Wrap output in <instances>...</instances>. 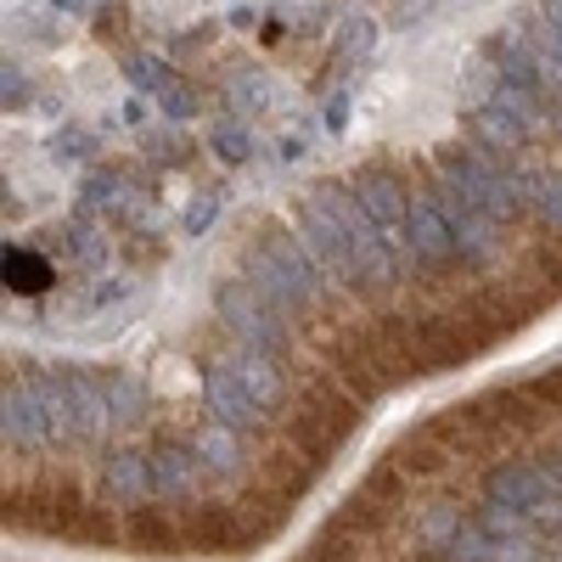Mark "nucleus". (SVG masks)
<instances>
[{
  "instance_id": "obj_1",
  "label": "nucleus",
  "mask_w": 562,
  "mask_h": 562,
  "mask_svg": "<svg viewBox=\"0 0 562 562\" xmlns=\"http://www.w3.org/2000/svg\"><path fill=\"white\" fill-rule=\"evenodd\" d=\"M243 276L281 310V315H299L326 293V270L310 259V248L299 243V231H265V237L243 254Z\"/></svg>"
},
{
  "instance_id": "obj_2",
  "label": "nucleus",
  "mask_w": 562,
  "mask_h": 562,
  "mask_svg": "<svg viewBox=\"0 0 562 562\" xmlns=\"http://www.w3.org/2000/svg\"><path fill=\"white\" fill-rule=\"evenodd\" d=\"M315 192L333 203V214H338L344 231H349V254H355V270H360V288H394L400 270H405V259L389 248V237L378 231V220L360 209L355 186H315Z\"/></svg>"
},
{
  "instance_id": "obj_3",
  "label": "nucleus",
  "mask_w": 562,
  "mask_h": 562,
  "mask_svg": "<svg viewBox=\"0 0 562 562\" xmlns=\"http://www.w3.org/2000/svg\"><path fill=\"white\" fill-rule=\"evenodd\" d=\"M214 310H220V321L231 326V338H237L243 349H265V355H281L288 349V315H281L248 276H231V281H220L214 288Z\"/></svg>"
},
{
  "instance_id": "obj_4",
  "label": "nucleus",
  "mask_w": 562,
  "mask_h": 562,
  "mask_svg": "<svg viewBox=\"0 0 562 562\" xmlns=\"http://www.w3.org/2000/svg\"><path fill=\"white\" fill-rule=\"evenodd\" d=\"M299 243L310 248V259L333 276V281H349V288H360V270H355V254H349V231L344 220L333 214V203H326L321 192H310L299 203Z\"/></svg>"
},
{
  "instance_id": "obj_5",
  "label": "nucleus",
  "mask_w": 562,
  "mask_h": 562,
  "mask_svg": "<svg viewBox=\"0 0 562 562\" xmlns=\"http://www.w3.org/2000/svg\"><path fill=\"white\" fill-rule=\"evenodd\" d=\"M405 259L434 270V265H450L456 259V225L445 214V203L428 192L411 203V220H405Z\"/></svg>"
},
{
  "instance_id": "obj_6",
  "label": "nucleus",
  "mask_w": 562,
  "mask_h": 562,
  "mask_svg": "<svg viewBox=\"0 0 562 562\" xmlns=\"http://www.w3.org/2000/svg\"><path fill=\"white\" fill-rule=\"evenodd\" d=\"M355 198H360V209L378 220V231L389 237V248L405 259V220H411V198H405V186L389 175V169H366V175H355ZM411 265V259H405Z\"/></svg>"
},
{
  "instance_id": "obj_7",
  "label": "nucleus",
  "mask_w": 562,
  "mask_h": 562,
  "mask_svg": "<svg viewBox=\"0 0 562 562\" xmlns=\"http://www.w3.org/2000/svg\"><path fill=\"white\" fill-rule=\"evenodd\" d=\"M203 405H209L214 422H225V428H237V434L265 428V405L248 394V383L237 378V366H231V360L209 366V378H203Z\"/></svg>"
},
{
  "instance_id": "obj_8",
  "label": "nucleus",
  "mask_w": 562,
  "mask_h": 562,
  "mask_svg": "<svg viewBox=\"0 0 562 562\" xmlns=\"http://www.w3.org/2000/svg\"><path fill=\"white\" fill-rule=\"evenodd\" d=\"M68 383V411H74V445H102L119 422H113V405H108V383L90 378V371H63Z\"/></svg>"
},
{
  "instance_id": "obj_9",
  "label": "nucleus",
  "mask_w": 562,
  "mask_h": 562,
  "mask_svg": "<svg viewBox=\"0 0 562 562\" xmlns=\"http://www.w3.org/2000/svg\"><path fill=\"white\" fill-rule=\"evenodd\" d=\"M434 198L445 203V214H450V225H456V259H461V265H490V259L501 254V220H490L484 209H467L445 180H439Z\"/></svg>"
},
{
  "instance_id": "obj_10",
  "label": "nucleus",
  "mask_w": 562,
  "mask_h": 562,
  "mask_svg": "<svg viewBox=\"0 0 562 562\" xmlns=\"http://www.w3.org/2000/svg\"><path fill=\"white\" fill-rule=\"evenodd\" d=\"M484 495L490 501H501V506H518V512H535L557 495V484L546 479V467H524V461H501V467H490V479H484Z\"/></svg>"
},
{
  "instance_id": "obj_11",
  "label": "nucleus",
  "mask_w": 562,
  "mask_h": 562,
  "mask_svg": "<svg viewBox=\"0 0 562 562\" xmlns=\"http://www.w3.org/2000/svg\"><path fill=\"white\" fill-rule=\"evenodd\" d=\"M97 479H102V495L119 501V506H147V501L158 495L153 456H140V450H108Z\"/></svg>"
},
{
  "instance_id": "obj_12",
  "label": "nucleus",
  "mask_w": 562,
  "mask_h": 562,
  "mask_svg": "<svg viewBox=\"0 0 562 562\" xmlns=\"http://www.w3.org/2000/svg\"><path fill=\"white\" fill-rule=\"evenodd\" d=\"M0 428H7V445H18V450L52 445V422H45V405H40L34 378L7 389V400H0Z\"/></svg>"
},
{
  "instance_id": "obj_13",
  "label": "nucleus",
  "mask_w": 562,
  "mask_h": 562,
  "mask_svg": "<svg viewBox=\"0 0 562 562\" xmlns=\"http://www.w3.org/2000/svg\"><path fill=\"white\" fill-rule=\"evenodd\" d=\"M203 456L192 445H158L153 450V479H158V495L164 501H192L203 490Z\"/></svg>"
},
{
  "instance_id": "obj_14",
  "label": "nucleus",
  "mask_w": 562,
  "mask_h": 562,
  "mask_svg": "<svg viewBox=\"0 0 562 562\" xmlns=\"http://www.w3.org/2000/svg\"><path fill=\"white\" fill-rule=\"evenodd\" d=\"M231 366H237V378L248 383V394H254L265 411H276L281 400H288V378H281V355H265V349H243V344H237Z\"/></svg>"
},
{
  "instance_id": "obj_15",
  "label": "nucleus",
  "mask_w": 562,
  "mask_h": 562,
  "mask_svg": "<svg viewBox=\"0 0 562 562\" xmlns=\"http://www.w3.org/2000/svg\"><path fill=\"white\" fill-rule=\"evenodd\" d=\"M192 450L203 456V467H209V473H220V479H237L243 473V434L237 428H225V422H203V428L192 434Z\"/></svg>"
},
{
  "instance_id": "obj_16",
  "label": "nucleus",
  "mask_w": 562,
  "mask_h": 562,
  "mask_svg": "<svg viewBox=\"0 0 562 562\" xmlns=\"http://www.w3.org/2000/svg\"><path fill=\"white\" fill-rule=\"evenodd\" d=\"M467 124H473V135H479V147L484 153H512V147H524V140H529V130L518 124V119H512L506 108H495V102H484V108H473V113H467Z\"/></svg>"
},
{
  "instance_id": "obj_17",
  "label": "nucleus",
  "mask_w": 562,
  "mask_h": 562,
  "mask_svg": "<svg viewBox=\"0 0 562 562\" xmlns=\"http://www.w3.org/2000/svg\"><path fill=\"white\" fill-rule=\"evenodd\" d=\"M225 102H231V113L254 119V113H270V108H281V85H276L265 68H243L237 79L225 85Z\"/></svg>"
},
{
  "instance_id": "obj_18",
  "label": "nucleus",
  "mask_w": 562,
  "mask_h": 562,
  "mask_svg": "<svg viewBox=\"0 0 562 562\" xmlns=\"http://www.w3.org/2000/svg\"><path fill=\"white\" fill-rule=\"evenodd\" d=\"M57 237H63V254L74 259V265H85V270H102L108 265V237H102V225L97 220H90V214H74L63 231H57Z\"/></svg>"
},
{
  "instance_id": "obj_19",
  "label": "nucleus",
  "mask_w": 562,
  "mask_h": 562,
  "mask_svg": "<svg viewBox=\"0 0 562 562\" xmlns=\"http://www.w3.org/2000/svg\"><path fill=\"white\" fill-rule=\"evenodd\" d=\"M119 209H130V186H124V175H119V169L85 175V186H79V214L102 220V214H119Z\"/></svg>"
},
{
  "instance_id": "obj_20",
  "label": "nucleus",
  "mask_w": 562,
  "mask_h": 562,
  "mask_svg": "<svg viewBox=\"0 0 562 562\" xmlns=\"http://www.w3.org/2000/svg\"><path fill=\"white\" fill-rule=\"evenodd\" d=\"M209 147H214V158H220L225 169H243V164H254V130H248V119H237V113L214 119V130H209Z\"/></svg>"
},
{
  "instance_id": "obj_21",
  "label": "nucleus",
  "mask_w": 562,
  "mask_h": 562,
  "mask_svg": "<svg viewBox=\"0 0 562 562\" xmlns=\"http://www.w3.org/2000/svg\"><path fill=\"white\" fill-rule=\"evenodd\" d=\"M102 383H108V405H113L119 428H140V422H147V383H140L135 371H113Z\"/></svg>"
},
{
  "instance_id": "obj_22",
  "label": "nucleus",
  "mask_w": 562,
  "mask_h": 562,
  "mask_svg": "<svg viewBox=\"0 0 562 562\" xmlns=\"http://www.w3.org/2000/svg\"><path fill=\"white\" fill-rule=\"evenodd\" d=\"M34 389H40L45 422H52V445H74V411H68V383H63V371H40Z\"/></svg>"
},
{
  "instance_id": "obj_23",
  "label": "nucleus",
  "mask_w": 562,
  "mask_h": 562,
  "mask_svg": "<svg viewBox=\"0 0 562 562\" xmlns=\"http://www.w3.org/2000/svg\"><path fill=\"white\" fill-rule=\"evenodd\" d=\"M371 52H378V23H371L366 12L344 18V29H338V40H333V57H338L344 68H355V63H366Z\"/></svg>"
},
{
  "instance_id": "obj_24",
  "label": "nucleus",
  "mask_w": 562,
  "mask_h": 562,
  "mask_svg": "<svg viewBox=\"0 0 562 562\" xmlns=\"http://www.w3.org/2000/svg\"><path fill=\"white\" fill-rule=\"evenodd\" d=\"M12 34L34 40V45H57L63 40V12L57 7H18L12 12Z\"/></svg>"
},
{
  "instance_id": "obj_25",
  "label": "nucleus",
  "mask_w": 562,
  "mask_h": 562,
  "mask_svg": "<svg viewBox=\"0 0 562 562\" xmlns=\"http://www.w3.org/2000/svg\"><path fill=\"white\" fill-rule=\"evenodd\" d=\"M124 79L135 85V97H147V102H158L164 90L175 85V74L164 68V57H147V52H140V57H124Z\"/></svg>"
},
{
  "instance_id": "obj_26",
  "label": "nucleus",
  "mask_w": 562,
  "mask_h": 562,
  "mask_svg": "<svg viewBox=\"0 0 562 562\" xmlns=\"http://www.w3.org/2000/svg\"><path fill=\"white\" fill-rule=\"evenodd\" d=\"M529 209H535L546 225L562 231V175H551V169H529Z\"/></svg>"
},
{
  "instance_id": "obj_27",
  "label": "nucleus",
  "mask_w": 562,
  "mask_h": 562,
  "mask_svg": "<svg viewBox=\"0 0 562 562\" xmlns=\"http://www.w3.org/2000/svg\"><path fill=\"white\" fill-rule=\"evenodd\" d=\"M484 535H495V540H512V535H529V512H518V506H501V501H484L479 506V518H473Z\"/></svg>"
},
{
  "instance_id": "obj_28",
  "label": "nucleus",
  "mask_w": 562,
  "mask_h": 562,
  "mask_svg": "<svg viewBox=\"0 0 562 562\" xmlns=\"http://www.w3.org/2000/svg\"><path fill=\"white\" fill-rule=\"evenodd\" d=\"M461 524H467V518H461L456 506L434 501L428 512H422V540H428V546H439V551H445V546H450V540L461 535Z\"/></svg>"
},
{
  "instance_id": "obj_29",
  "label": "nucleus",
  "mask_w": 562,
  "mask_h": 562,
  "mask_svg": "<svg viewBox=\"0 0 562 562\" xmlns=\"http://www.w3.org/2000/svg\"><path fill=\"white\" fill-rule=\"evenodd\" d=\"M7 281L23 288V293H40L45 281H52V270H45L34 254H23V248H7Z\"/></svg>"
},
{
  "instance_id": "obj_30",
  "label": "nucleus",
  "mask_w": 562,
  "mask_h": 562,
  "mask_svg": "<svg viewBox=\"0 0 562 562\" xmlns=\"http://www.w3.org/2000/svg\"><path fill=\"white\" fill-rule=\"evenodd\" d=\"M90 153H97V135L79 130V124H63V130L52 135V158H57V164H85Z\"/></svg>"
},
{
  "instance_id": "obj_31",
  "label": "nucleus",
  "mask_w": 562,
  "mask_h": 562,
  "mask_svg": "<svg viewBox=\"0 0 562 562\" xmlns=\"http://www.w3.org/2000/svg\"><path fill=\"white\" fill-rule=\"evenodd\" d=\"M220 220V192H198L192 203H186V214H180V225H186V237H203V231Z\"/></svg>"
},
{
  "instance_id": "obj_32",
  "label": "nucleus",
  "mask_w": 562,
  "mask_h": 562,
  "mask_svg": "<svg viewBox=\"0 0 562 562\" xmlns=\"http://www.w3.org/2000/svg\"><path fill=\"white\" fill-rule=\"evenodd\" d=\"M0 102H7V108H29V68L18 57H7V68H0Z\"/></svg>"
},
{
  "instance_id": "obj_33",
  "label": "nucleus",
  "mask_w": 562,
  "mask_h": 562,
  "mask_svg": "<svg viewBox=\"0 0 562 562\" xmlns=\"http://www.w3.org/2000/svg\"><path fill=\"white\" fill-rule=\"evenodd\" d=\"M158 102H164V113H169L175 124H180V119H198V108H203V102H198V90H192V85H186V79H175V85L164 90V97H158Z\"/></svg>"
},
{
  "instance_id": "obj_34",
  "label": "nucleus",
  "mask_w": 562,
  "mask_h": 562,
  "mask_svg": "<svg viewBox=\"0 0 562 562\" xmlns=\"http://www.w3.org/2000/svg\"><path fill=\"white\" fill-rule=\"evenodd\" d=\"M140 153H147L153 164H180L186 147H180V135L175 130H153V135H140Z\"/></svg>"
},
{
  "instance_id": "obj_35",
  "label": "nucleus",
  "mask_w": 562,
  "mask_h": 562,
  "mask_svg": "<svg viewBox=\"0 0 562 562\" xmlns=\"http://www.w3.org/2000/svg\"><path fill=\"white\" fill-rule=\"evenodd\" d=\"M276 158L281 164H299V158H310V124H288L276 135Z\"/></svg>"
},
{
  "instance_id": "obj_36",
  "label": "nucleus",
  "mask_w": 562,
  "mask_h": 562,
  "mask_svg": "<svg viewBox=\"0 0 562 562\" xmlns=\"http://www.w3.org/2000/svg\"><path fill=\"white\" fill-rule=\"evenodd\" d=\"M321 124L326 130H344L349 124V90H333V97L321 102Z\"/></svg>"
},
{
  "instance_id": "obj_37",
  "label": "nucleus",
  "mask_w": 562,
  "mask_h": 562,
  "mask_svg": "<svg viewBox=\"0 0 562 562\" xmlns=\"http://www.w3.org/2000/svg\"><path fill=\"white\" fill-rule=\"evenodd\" d=\"M45 7H57L63 18H97L102 0H45Z\"/></svg>"
},
{
  "instance_id": "obj_38",
  "label": "nucleus",
  "mask_w": 562,
  "mask_h": 562,
  "mask_svg": "<svg viewBox=\"0 0 562 562\" xmlns=\"http://www.w3.org/2000/svg\"><path fill=\"white\" fill-rule=\"evenodd\" d=\"M124 119H130V124L147 119V97H130V102H124Z\"/></svg>"
},
{
  "instance_id": "obj_39",
  "label": "nucleus",
  "mask_w": 562,
  "mask_h": 562,
  "mask_svg": "<svg viewBox=\"0 0 562 562\" xmlns=\"http://www.w3.org/2000/svg\"><path fill=\"white\" fill-rule=\"evenodd\" d=\"M540 18H546L551 29H562V0H540Z\"/></svg>"
},
{
  "instance_id": "obj_40",
  "label": "nucleus",
  "mask_w": 562,
  "mask_h": 562,
  "mask_svg": "<svg viewBox=\"0 0 562 562\" xmlns=\"http://www.w3.org/2000/svg\"><path fill=\"white\" fill-rule=\"evenodd\" d=\"M546 479L557 484V495H562V450L557 456H546Z\"/></svg>"
}]
</instances>
